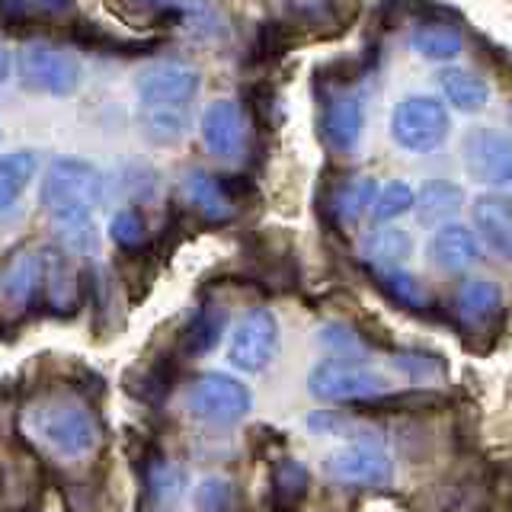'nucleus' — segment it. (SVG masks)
Instances as JSON below:
<instances>
[{"mask_svg":"<svg viewBox=\"0 0 512 512\" xmlns=\"http://www.w3.org/2000/svg\"><path fill=\"white\" fill-rule=\"evenodd\" d=\"M448 132H452V119H448V109L436 96H407L394 106L391 138L407 154L439 151L448 141Z\"/></svg>","mask_w":512,"mask_h":512,"instance_id":"nucleus-1","label":"nucleus"},{"mask_svg":"<svg viewBox=\"0 0 512 512\" xmlns=\"http://www.w3.org/2000/svg\"><path fill=\"white\" fill-rule=\"evenodd\" d=\"M308 391L317 400H333V404H352V400H378L391 391L388 378L375 368H365L356 359H324L311 368Z\"/></svg>","mask_w":512,"mask_h":512,"instance_id":"nucleus-2","label":"nucleus"},{"mask_svg":"<svg viewBox=\"0 0 512 512\" xmlns=\"http://www.w3.org/2000/svg\"><path fill=\"white\" fill-rule=\"evenodd\" d=\"M324 474L333 484L343 487H368V490H384L394 484V461L378 442H346L324 458Z\"/></svg>","mask_w":512,"mask_h":512,"instance_id":"nucleus-3","label":"nucleus"},{"mask_svg":"<svg viewBox=\"0 0 512 512\" xmlns=\"http://www.w3.org/2000/svg\"><path fill=\"white\" fill-rule=\"evenodd\" d=\"M461 164L480 186L512 189V138L496 128H474L461 141Z\"/></svg>","mask_w":512,"mask_h":512,"instance_id":"nucleus-4","label":"nucleus"},{"mask_svg":"<svg viewBox=\"0 0 512 512\" xmlns=\"http://www.w3.org/2000/svg\"><path fill=\"white\" fill-rule=\"evenodd\" d=\"M189 410L205 423H237L253 410V394L244 381L231 375H202L189 391Z\"/></svg>","mask_w":512,"mask_h":512,"instance_id":"nucleus-5","label":"nucleus"},{"mask_svg":"<svg viewBox=\"0 0 512 512\" xmlns=\"http://www.w3.org/2000/svg\"><path fill=\"white\" fill-rule=\"evenodd\" d=\"M279 356V320L272 311L256 308L244 314L231 336V362L247 375H260Z\"/></svg>","mask_w":512,"mask_h":512,"instance_id":"nucleus-6","label":"nucleus"},{"mask_svg":"<svg viewBox=\"0 0 512 512\" xmlns=\"http://www.w3.org/2000/svg\"><path fill=\"white\" fill-rule=\"evenodd\" d=\"M429 263L442 269V272H464L471 269L474 263H480V240L471 228H464V224H455L448 221L442 228H436L429 240Z\"/></svg>","mask_w":512,"mask_h":512,"instance_id":"nucleus-7","label":"nucleus"},{"mask_svg":"<svg viewBox=\"0 0 512 512\" xmlns=\"http://www.w3.org/2000/svg\"><path fill=\"white\" fill-rule=\"evenodd\" d=\"M320 128H324V138L333 151H340V154L356 151L362 128H365L362 100L356 93H336L324 109V122H320Z\"/></svg>","mask_w":512,"mask_h":512,"instance_id":"nucleus-8","label":"nucleus"},{"mask_svg":"<svg viewBox=\"0 0 512 512\" xmlns=\"http://www.w3.org/2000/svg\"><path fill=\"white\" fill-rule=\"evenodd\" d=\"M471 215L487 250L512 263V205L500 196H480L471 205Z\"/></svg>","mask_w":512,"mask_h":512,"instance_id":"nucleus-9","label":"nucleus"},{"mask_svg":"<svg viewBox=\"0 0 512 512\" xmlns=\"http://www.w3.org/2000/svg\"><path fill=\"white\" fill-rule=\"evenodd\" d=\"M464 205V192L452 180H426L416 189L413 215L420 228H442L452 221Z\"/></svg>","mask_w":512,"mask_h":512,"instance_id":"nucleus-10","label":"nucleus"},{"mask_svg":"<svg viewBox=\"0 0 512 512\" xmlns=\"http://www.w3.org/2000/svg\"><path fill=\"white\" fill-rule=\"evenodd\" d=\"M205 144L218 157H237L247 144V119L234 103H215L205 112Z\"/></svg>","mask_w":512,"mask_h":512,"instance_id":"nucleus-11","label":"nucleus"},{"mask_svg":"<svg viewBox=\"0 0 512 512\" xmlns=\"http://www.w3.org/2000/svg\"><path fill=\"white\" fill-rule=\"evenodd\" d=\"M439 87L445 93V100L452 103L458 112H464V116H474V112H480L490 103V87L474 71L445 68L439 74Z\"/></svg>","mask_w":512,"mask_h":512,"instance_id":"nucleus-12","label":"nucleus"},{"mask_svg":"<svg viewBox=\"0 0 512 512\" xmlns=\"http://www.w3.org/2000/svg\"><path fill=\"white\" fill-rule=\"evenodd\" d=\"M410 48L423 61L442 64V61H452V58L461 55L464 39H461L458 29L445 26V23H426V26H420L410 36Z\"/></svg>","mask_w":512,"mask_h":512,"instance_id":"nucleus-13","label":"nucleus"},{"mask_svg":"<svg viewBox=\"0 0 512 512\" xmlns=\"http://www.w3.org/2000/svg\"><path fill=\"white\" fill-rule=\"evenodd\" d=\"M413 253V240L407 231L400 228H378L372 234H365L362 240V256L368 263L381 266H400Z\"/></svg>","mask_w":512,"mask_h":512,"instance_id":"nucleus-14","label":"nucleus"},{"mask_svg":"<svg viewBox=\"0 0 512 512\" xmlns=\"http://www.w3.org/2000/svg\"><path fill=\"white\" fill-rule=\"evenodd\" d=\"M455 304H458V317L464 324L477 327L500 311V288L487 279H471L468 285H461Z\"/></svg>","mask_w":512,"mask_h":512,"instance_id":"nucleus-15","label":"nucleus"},{"mask_svg":"<svg viewBox=\"0 0 512 512\" xmlns=\"http://www.w3.org/2000/svg\"><path fill=\"white\" fill-rule=\"evenodd\" d=\"M378 183L372 176H356V180H349L346 186L336 189L333 196V212L343 224H356L365 212H372L375 205V196H378Z\"/></svg>","mask_w":512,"mask_h":512,"instance_id":"nucleus-16","label":"nucleus"},{"mask_svg":"<svg viewBox=\"0 0 512 512\" xmlns=\"http://www.w3.org/2000/svg\"><path fill=\"white\" fill-rule=\"evenodd\" d=\"M413 199H416V192L410 189V183H404V180L384 183V186L378 189V196H375L372 218H375L378 224H391L394 218L413 212Z\"/></svg>","mask_w":512,"mask_h":512,"instance_id":"nucleus-17","label":"nucleus"},{"mask_svg":"<svg viewBox=\"0 0 512 512\" xmlns=\"http://www.w3.org/2000/svg\"><path fill=\"white\" fill-rule=\"evenodd\" d=\"M375 276L384 292H388L397 304H404V308H426L423 285L416 282L410 272H404L400 266H381V269H375Z\"/></svg>","mask_w":512,"mask_h":512,"instance_id":"nucleus-18","label":"nucleus"},{"mask_svg":"<svg viewBox=\"0 0 512 512\" xmlns=\"http://www.w3.org/2000/svg\"><path fill=\"white\" fill-rule=\"evenodd\" d=\"M148 93L154 100H173V103L189 100V96L196 93V74H189L183 68H164L151 77Z\"/></svg>","mask_w":512,"mask_h":512,"instance_id":"nucleus-19","label":"nucleus"},{"mask_svg":"<svg viewBox=\"0 0 512 512\" xmlns=\"http://www.w3.org/2000/svg\"><path fill=\"white\" fill-rule=\"evenodd\" d=\"M317 343L336 352V359H359L365 356L362 336L356 330H349L346 324H327L324 330L317 333Z\"/></svg>","mask_w":512,"mask_h":512,"instance_id":"nucleus-20","label":"nucleus"},{"mask_svg":"<svg viewBox=\"0 0 512 512\" xmlns=\"http://www.w3.org/2000/svg\"><path fill=\"white\" fill-rule=\"evenodd\" d=\"M308 468H304L301 461H282L279 464V471H276V496H279V503H298L304 490H308Z\"/></svg>","mask_w":512,"mask_h":512,"instance_id":"nucleus-21","label":"nucleus"},{"mask_svg":"<svg viewBox=\"0 0 512 512\" xmlns=\"http://www.w3.org/2000/svg\"><path fill=\"white\" fill-rule=\"evenodd\" d=\"M196 503L202 512H228L234 506V487L221 477H208L199 487Z\"/></svg>","mask_w":512,"mask_h":512,"instance_id":"nucleus-22","label":"nucleus"},{"mask_svg":"<svg viewBox=\"0 0 512 512\" xmlns=\"http://www.w3.org/2000/svg\"><path fill=\"white\" fill-rule=\"evenodd\" d=\"M218 336H221V314L199 317L196 324H192V330H189V352H192V356H202V352H208L218 343Z\"/></svg>","mask_w":512,"mask_h":512,"instance_id":"nucleus-23","label":"nucleus"},{"mask_svg":"<svg viewBox=\"0 0 512 512\" xmlns=\"http://www.w3.org/2000/svg\"><path fill=\"white\" fill-rule=\"evenodd\" d=\"M196 202L205 208L208 215H215V218H221V215H228V212H231V202H228V196L221 192V186L212 183V180H205V176H199V180H196Z\"/></svg>","mask_w":512,"mask_h":512,"instance_id":"nucleus-24","label":"nucleus"},{"mask_svg":"<svg viewBox=\"0 0 512 512\" xmlns=\"http://www.w3.org/2000/svg\"><path fill=\"white\" fill-rule=\"evenodd\" d=\"M397 365L407 368L410 375H416V372H429V368H436L439 362L436 359H426V356H400Z\"/></svg>","mask_w":512,"mask_h":512,"instance_id":"nucleus-25","label":"nucleus"}]
</instances>
